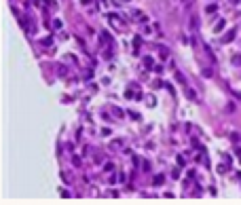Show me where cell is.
I'll list each match as a JSON object with an SVG mask.
<instances>
[{"instance_id": "4", "label": "cell", "mask_w": 241, "mask_h": 205, "mask_svg": "<svg viewBox=\"0 0 241 205\" xmlns=\"http://www.w3.org/2000/svg\"><path fill=\"white\" fill-rule=\"evenodd\" d=\"M216 9H218V7H216V4H210V7H207L205 11H207V13H216Z\"/></svg>"}, {"instance_id": "1", "label": "cell", "mask_w": 241, "mask_h": 205, "mask_svg": "<svg viewBox=\"0 0 241 205\" xmlns=\"http://www.w3.org/2000/svg\"><path fill=\"white\" fill-rule=\"evenodd\" d=\"M235 34H237V30L233 28L231 32H228V34H224V36H222V42H231V40L235 38Z\"/></svg>"}, {"instance_id": "2", "label": "cell", "mask_w": 241, "mask_h": 205, "mask_svg": "<svg viewBox=\"0 0 241 205\" xmlns=\"http://www.w3.org/2000/svg\"><path fill=\"white\" fill-rule=\"evenodd\" d=\"M224 25H226V21H224V19H220V21L216 23V28H214V32H220V30L224 28Z\"/></svg>"}, {"instance_id": "3", "label": "cell", "mask_w": 241, "mask_h": 205, "mask_svg": "<svg viewBox=\"0 0 241 205\" xmlns=\"http://www.w3.org/2000/svg\"><path fill=\"white\" fill-rule=\"evenodd\" d=\"M233 63L235 66H241V55H233Z\"/></svg>"}]
</instances>
